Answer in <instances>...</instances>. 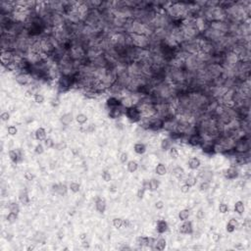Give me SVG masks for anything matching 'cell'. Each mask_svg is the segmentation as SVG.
Returning <instances> with one entry per match:
<instances>
[{
    "mask_svg": "<svg viewBox=\"0 0 251 251\" xmlns=\"http://www.w3.org/2000/svg\"><path fill=\"white\" fill-rule=\"evenodd\" d=\"M80 239H82V240H84L86 238V233H82L80 236Z\"/></svg>",
    "mask_w": 251,
    "mask_h": 251,
    "instance_id": "cell-56",
    "label": "cell"
},
{
    "mask_svg": "<svg viewBox=\"0 0 251 251\" xmlns=\"http://www.w3.org/2000/svg\"><path fill=\"white\" fill-rule=\"evenodd\" d=\"M16 82L19 84H21V86H25V84H29V82H30V75L24 74V73H19L16 76Z\"/></svg>",
    "mask_w": 251,
    "mask_h": 251,
    "instance_id": "cell-10",
    "label": "cell"
},
{
    "mask_svg": "<svg viewBox=\"0 0 251 251\" xmlns=\"http://www.w3.org/2000/svg\"><path fill=\"white\" fill-rule=\"evenodd\" d=\"M148 239H149L148 236H138V237L136 238V243H137V245L141 246V247H142V246H147Z\"/></svg>",
    "mask_w": 251,
    "mask_h": 251,
    "instance_id": "cell-26",
    "label": "cell"
},
{
    "mask_svg": "<svg viewBox=\"0 0 251 251\" xmlns=\"http://www.w3.org/2000/svg\"><path fill=\"white\" fill-rule=\"evenodd\" d=\"M44 145H45V147H47V148H52L53 146H54V141L51 139V138H46V139L44 140Z\"/></svg>",
    "mask_w": 251,
    "mask_h": 251,
    "instance_id": "cell-42",
    "label": "cell"
},
{
    "mask_svg": "<svg viewBox=\"0 0 251 251\" xmlns=\"http://www.w3.org/2000/svg\"><path fill=\"white\" fill-rule=\"evenodd\" d=\"M189 189H190V186L186 184H182V186H181V191L182 192V193H187V192L189 191Z\"/></svg>",
    "mask_w": 251,
    "mask_h": 251,
    "instance_id": "cell-45",
    "label": "cell"
},
{
    "mask_svg": "<svg viewBox=\"0 0 251 251\" xmlns=\"http://www.w3.org/2000/svg\"><path fill=\"white\" fill-rule=\"evenodd\" d=\"M127 118L129 119L131 122L133 123H139L140 120L142 119L141 117V113L138 109L137 106H131L129 108H126V112H125Z\"/></svg>",
    "mask_w": 251,
    "mask_h": 251,
    "instance_id": "cell-3",
    "label": "cell"
},
{
    "mask_svg": "<svg viewBox=\"0 0 251 251\" xmlns=\"http://www.w3.org/2000/svg\"><path fill=\"white\" fill-rule=\"evenodd\" d=\"M51 104H52L53 106L59 105V99H58V98H53L52 100H51Z\"/></svg>",
    "mask_w": 251,
    "mask_h": 251,
    "instance_id": "cell-51",
    "label": "cell"
},
{
    "mask_svg": "<svg viewBox=\"0 0 251 251\" xmlns=\"http://www.w3.org/2000/svg\"><path fill=\"white\" fill-rule=\"evenodd\" d=\"M233 151L235 154H246L250 152V141L248 135L235 140Z\"/></svg>",
    "mask_w": 251,
    "mask_h": 251,
    "instance_id": "cell-1",
    "label": "cell"
},
{
    "mask_svg": "<svg viewBox=\"0 0 251 251\" xmlns=\"http://www.w3.org/2000/svg\"><path fill=\"white\" fill-rule=\"evenodd\" d=\"M155 172L158 176H165V175L167 174V168H166V166L164 164L160 163V164H158L157 166H156Z\"/></svg>",
    "mask_w": 251,
    "mask_h": 251,
    "instance_id": "cell-20",
    "label": "cell"
},
{
    "mask_svg": "<svg viewBox=\"0 0 251 251\" xmlns=\"http://www.w3.org/2000/svg\"><path fill=\"white\" fill-rule=\"evenodd\" d=\"M82 246H84V248H88L89 247L88 242H87V241H86V240H84V241H82Z\"/></svg>",
    "mask_w": 251,
    "mask_h": 251,
    "instance_id": "cell-54",
    "label": "cell"
},
{
    "mask_svg": "<svg viewBox=\"0 0 251 251\" xmlns=\"http://www.w3.org/2000/svg\"><path fill=\"white\" fill-rule=\"evenodd\" d=\"M69 187H70V189H71V190H72L73 192H75V193H77V192H79V191H80V186L79 184H78V182H71L70 186H69Z\"/></svg>",
    "mask_w": 251,
    "mask_h": 251,
    "instance_id": "cell-36",
    "label": "cell"
},
{
    "mask_svg": "<svg viewBox=\"0 0 251 251\" xmlns=\"http://www.w3.org/2000/svg\"><path fill=\"white\" fill-rule=\"evenodd\" d=\"M244 210H245V207H244V204H243L242 201L235 202V211L236 212V213L239 214V215H242V214L244 213Z\"/></svg>",
    "mask_w": 251,
    "mask_h": 251,
    "instance_id": "cell-21",
    "label": "cell"
},
{
    "mask_svg": "<svg viewBox=\"0 0 251 251\" xmlns=\"http://www.w3.org/2000/svg\"><path fill=\"white\" fill-rule=\"evenodd\" d=\"M35 153H37V154H42L43 151H44V149H43V145L40 144V143H39V144H37L35 146Z\"/></svg>",
    "mask_w": 251,
    "mask_h": 251,
    "instance_id": "cell-43",
    "label": "cell"
},
{
    "mask_svg": "<svg viewBox=\"0 0 251 251\" xmlns=\"http://www.w3.org/2000/svg\"><path fill=\"white\" fill-rule=\"evenodd\" d=\"M25 179L27 181H33V175L30 172H26L25 173Z\"/></svg>",
    "mask_w": 251,
    "mask_h": 251,
    "instance_id": "cell-49",
    "label": "cell"
},
{
    "mask_svg": "<svg viewBox=\"0 0 251 251\" xmlns=\"http://www.w3.org/2000/svg\"><path fill=\"white\" fill-rule=\"evenodd\" d=\"M145 190H146V189L143 186L140 187V188L138 189V191H137V197H138V198H143L144 193H145Z\"/></svg>",
    "mask_w": 251,
    "mask_h": 251,
    "instance_id": "cell-46",
    "label": "cell"
},
{
    "mask_svg": "<svg viewBox=\"0 0 251 251\" xmlns=\"http://www.w3.org/2000/svg\"><path fill=\"white\" fill-rule=\"evenodd\" d=\"M213 238H214V240H215V241H218L219 238H220V235H217V233H215V235H213Z\"/></svg>",
    "mask_w": 251,
    "mask_h": 251,
    "instance_id": "cell-55",
    "label": "cell"
},
{
    "mask_svg": "<svg viewBox=\"0 0 251 251\" xmlns=\"http://www.w3.org/2000/svg\"><path fill=\"white\" fill-rule=\"evenodd\" d=\"M192 223L190 221H184V224L180 227V231L184 235H190L192 233Z\"/></svg>",
    "mask_w": 251,
    "mask_h": 251,
    "instance_id": "cell-8",
    "label": "cell"
},
{
    "mask_svg": "<svg viewBox=\"0 0 251 251\" xmlns=\"http://www.w3.org/2000/svg\"><path fill=\"white\" fill-rule=\"evenodd\" d=\"M169 150H170V151H169L170 157H171L172 159L176 160V159H178V158H179L180 153H179V150H178L176 147H171Z\"/></svg>",
    "mask_w": 251,
    "mask_h": 251,
    "instance_id": "cell-31",
    "label": "cell"
},
{
    "mask_svg": "<svg viewBox=\"0 0 251 251\" xmlns=\"http://www.w3.org/2000/svg\"><path fill=\"white\" fill-rule=\"evenodd\" d=\"M184 174V171L182 167H176L174 169V171H173V175H174L177 179H182Z\"/></svg>",
    "mask_w": 251,
    "mask_h": 251,
    "instance_id": "cell-27",
    "label": "cell"
},
{
    "mask_svg": "<svg viewBox=\"0 0 251 251\" xmlns=\"http://www.w3.org/2000/svg\"><path fill=\"white\" fill-rule=\"evenodd\" d=\"M155 207L157 209H159V210H161V209H163L164 208V202L163 201H161V200H159V201H157L155 203Z\"/></svg>",
    "mask_w": 251,
    "mask_h": 251,
    "instance_id": "cell-50",
    "label": "cell"
},
{
    "mask_svg": "<svg viewBox=\"0 0 251 251\" xmlns=\"http://www.w3.org/2000/svg\"><path fill=\"white\" fill-rule=\"evenodd\" d=\"M18 219V213H15V212H10V213L7 215V222L10 224L15 223Z\"/></svg>",
    "mask_w": 251,
    "mask_h": 251,
    "instance_id": "cell-30",
    "label": "cell"
},
{
    "mask_svg": "<svg viewBox=\"0 0 251 251\" xmlns=\"http://www.w3.org/2000/svg\"><path fill=\"white\" fill-rule=\"evenodd\" d=\"M184 182H186V184H188L189 186H194L197 184V179L193 176H188Z\"/></svg>",
    "mask_w": 251,
    "mask_h": 251,
    "instance_id": "cell-33",
    "label": "cell"
},
{
    "mask_svg": "<svg viewBox=\"0 0 251 251\" xmlns=\"http://www.w3.org/2000/svg\"><path fill=\"white\" fill-rule=\"evenodd\" d=\"M35 138L39 141H44L46 139V131L43 128H39L35 131Z\"/></svg>",
    "mask_w": 251,
    "mask_h": 251,
    "instance_id": "cell-17",
    "label": "cell"
},
{
    "mask_svg": "<svg viewBox=\"0 0 251 251\" xmlns=\"http://www.w3.org/2000/svg\"><path fill=\"white\" fill-rule=\"evenodd\" d=\"M164 127V120L160 117H151L150 118V130L160 131Z\"/></svg>",
    "mask_w": 251,
    "mask_h": 251,
    "instance_id": "cell-4",
    "label": "cell"
},
{
    "mask_svg": "<svg viewBox=\"0 0 251 251\" xmlns=\"http://www.w3.org/2000/svg\"><path fill=\"white\" fill-rule=\"evenodd\" d=\"M9 158H10V160L12 161L13 163H15V164H17V163L19 162V160H20V155H19V153L17 152L16 150H10L9 151Z\"/></svg>",
    "mask_w": 251,
    "mask_h": 251,
    "instance_id": "cell-22",
    "label": "cell"
},
{
    "mask_svg": "<svg viewBox=\"0 0 251 251\" xmlns=\"http://www.w3.org/2000/svg\"><path fill=\"white\" fill-rule=\"evenodd\" d=\"M110 190H111L112 192H115V191L117 190V189H116V186H111V188H110Z\"/></svg>",
    "mask_w": 251,
    "mask_h": 251,
    "instance_id": "cell-58",
    "label": "cell"
},
{
    "mask_svg": "<svg viewBox=\"0 0 251 251\" xmlns=\"http://www.w3.org/2000/svg\"><path fill=\"white\" fill-rule=\"evenodd\" d=\"M95 207L99 213H104L106 210V201L103 198H98L95 202Z\"/></svg>",
    "mask_w": 251,
    "mask_h": 251,
    "instance_id": "cell-13",
    "label": "cell"
},
{
    "mask_svg": "<svg viewBox=\"0 0 251 251\" xmlns=\"http://www.w3.org/2000/svg\"><path fill=\"white\" fill-rule=\"evenodd\" d=\"M203 217H204V215H203V212H202L201 210L197 212V218H198V219H202V218H203Z\"/></svg>",
    "mask_w": 251,
    "mask_h": 251,
    "instance_id": "cell-52",
    "label": "cell"
},
{
    "mask_svg": "<svg viewBox=\"0 0 251 251\" xmlns=\"http://www.w3.org/2000/svg\"><path fill=\"white\" fill-rule=\"evenodd\" d=\"M33 95V90H28L26 92V96L27 97H31Z\"/></svg>",
    "mask_w": 251,
    "mask_h": 251,
    "instance_id": "cell-53",
    "label": "cell"
},
{
    "mask_svg": "<svg viewBox=\"0 0 251 251\" xmlns=\"http://www.w3.org/2000/svg\"><path fill=\"white\" fill-rule=\"evenodd\" d=\"M199 188H200L201 191H206L208 190L209 188H210V182H207V181H203L200 184V186H199Z\"/></svg>",
    "mask_w": 251,
    "mask_h": 251,
    "instance_id": "cell-37",
    "label": "cell"
},
{
    "mask_svg": "<svg viewBox=\"0 0 251 251\" xmlns=\"http://www.w3.org/2000/svg\"><path fill=\"white\" fill-rule=\"evenodd\" d=\"M172 146V139L171 138H164L161 142V148L164 151H168Z\"/></svg>",
    "mask_w": 251,
    "mask_h": 251,
    "instance_id": "cell-23",
    "label": "cell"
},
{
    "mask_svg": "<svg viewBox=\"0 0 251 251\" xmlns=\"http://www.w3.org/2000/svg\"><path fill=\"white\" fill-rule=\"evenodd\" d=\"M159 187V181L155 179H152L149 181V190L155 191L157 190V188Z\"/></svg>",
    "mask_w": 251,
    "mask_h": 251,
    "instance_id": "cell-29",
    "label": "cell"
},
{
    "mask_svg": "<svg viewBox=\"0 0 251 251\" xmlns=\"http://www.w3.org/2000/svg\"><path fill=\"white\" fill-rule=\"evenodd\" d=\"M75 84V78L70 77V76L61 75L58 79V88L60 91H66L70 89Z\"/></svg>",
    "mask_w": 251,
    "mask_h": 251,
    "instance_id": "cell-2",
    "label": "cell"
},
{
    "mask_svg": "<svg viewBox=\"0 0 251 251\" xmlns=\"http://www.w3.org/2000/svg\"><path fill=\"white\" fill-rule=\"evenodd\" d=\"M156 230L159 233H164L168 231V224L167 222L164 220H159L157 222V226H156Z\"/></svg>",
    "mask_w": 251,
    "mask_h": 251,
    "instance_id": "cell-12",
    "label": "cell"
},
{
    "mask_svg": "<svg viewBox=\"0 0 251 251\" xmlns=\"http://www.w3.org/2000/svg\"><path fill=\"white\" fill-rule=\"evenodd\" d=\"M128 153H126V152H124V153H122L121 154V156H120V160H121V162L122 163H126L127 161H128Z\"/></svg>",
    "mask_w": 251,
    "mask_h": 251,
    "instance_id": "cell-48",
    "label": "cell"
},
{
    "mask_svg": "<svg viewBox=\"0 0 251 251\" xmlns=\"http://www.w3.org/2000/svg\"><path fill=\"white\" fill-rule=\"evenodd\" d=\"M55 147H56V149H57V150H63V149H65V148L67 147V144H66L65 142H59L58 144L55 145Z\"/></svg>",
    "mask_w": 251,
    "mask_h": 251,
    "instance_id": "cell-47",
    "label": "cell"
},
{
    "mask_svg": "<svg viewBox=\"0 0 251 251\" xmlns=\"http://www.w3.org/2000/svg\"><path fill=\"white\" fill-rule=\"evenodd\" d=\"M189 215H190L189 210H187V209H184V210H182L179 213V218H180V220L184 222V221H186L187 219H188Z\"/></svg>",
    "mask_w": 251,
    "mask_h": 251,
    "instance_id": "cell-28",
    "label": "cell"
},
{
    "mask_svg": "<svg viewBox=\"0 0 251 251\" xmlns=\"http://www.w3.org/2000/svg\"><path fill=\"white\" fill-rule=\"evenodd\" d=\"M126 112V108L123 105L115 107L113 109H110V112H109V117L112 119H117L120 118V117L123 115Z\"/></svg>",
    "mask_w": 251,
    "mask_h": 251,
    "instance_id": "cell-5",
    "label": "cell"
},
{
    "mask_svg": "<svg viewBox=\"0 0 251 251\" xmlns=\"http://www.w3.org/2000/svg\"><path fill=\"white\" fill-rule=\"evenodd\" d=\"M73 115L71 113H67V114H64L62 117H61V123L65 126H68L70 125L71 123L73 122Z\"/></svg>",
    "mask_w": 251,
    "mask_h": 251,
    "instance_id": "cell-19",
    "label": "cell"
},
{
    "mask_svg": "<svg viewBox=\"0 0 251 251\" xmlns=\"http://www.w3.org/2000/svg\"><path fill=\"white\" fill-rule=\"evenodd\" d=\"M238 228V222L237 220H235V219H231L230 222L228 223V225H227V231L228 233H233L236 229Z\"/></svg>",
    "mask_w": 251,
    "mask_h": 251,
    "instance_id": "cell-14",
    "label": "cell"
},
{
    "mask_svg": "<svg viewBox=\"0 0 251 251\" xmlns=\"http://www.w3.org/2000/svg\"><path fill=\"white\" fill-rule=\"evenodd\" d=\"M127 167H128V171L130 173H135L138 169V164L136 161H129Z\"/></svg>",
    "mask_w": 251,
    "mask_h": 251,
    "instance_id": "cell-25",
    "label": "cell"
},
{
    "mask_svg": "<svg viewBox=\"0 0 251 251\" xmlns=\"http://www.w3.org/2000/svg\"><path fill=\"white\" fill-rule=\"evenodd\" d=\"M124 223H125V221L121 218H115L113 220V226L116 229H122L124 227Z\"/></svg>",
    "mask_w": 251,
    "mask_h": 251,
    "instance_id": "cell-32",
    "label": "cell"
},
{
    "mask_svg": "<svg viewBox=\"0 0 251 251\" xmlns=\"http://www.w3.org/2000/svg\"><path fill=\"white\" fill-rule=\"evenodd\" d=\"M166 245H167V242H166L165 238H159L157 241H155V244H154V248L157 250H164L166 248Z\"/></svg>",
    "mask_w": 251,
    "mask_h": 251,
    "instance_id": "cell-18",
    "label": "cell"
},
{
    "mask_svg": "<svg viewBox=\"0 0 251 251\" xmlns=\"http://www.w3.org/2000/svg\"><path fill=\"white\" fill-rule=\"evenodd\" d=\"M33 249H35V246H33V245H31V246H29V247L27 248V250H28V251H30V250H33Z\"/></svg>",
    "mask_w": 251,
    "mask_h": 251,
    "instance_id": "cell-57",
    "label": "cell"
},
{
    "mask_svg": "<svg viewBox=\"0 0 251 251\" xmlns=\"http://www.w3.org/2000/svg\"><path fill=\"white\" fill-rule=\"evenodd\" d=\"M200 165H201L200 160L196 157H192L188 161V167L190 168L191 170H197L200 167Z\"/></svg>",
    "mask_w": 251,
    "mask_h": 251,
    "instance_id": "cell-15",
    "label": "cell"
},
{
    "mask_svg": "<svg viewBox=\"0 0 251 251\" xmlns=\"http://www.w3.org/2000/svg\"><path fill=\"white\" fill-rule=\"evenodd\" d=\"M53 190H54L56 193L59 194V195H65L67 193V186L64 184H54L52 186Z\"/></svg>",
    "mask_w": 251,
    "mask_h": 251,
    "instance_id": "cell-11",
    "label": "cell"
},
{
    "mask_svg": "<svg viewBox=\"0 0 251 251\" xmlns=\"http://www.w3.org/2000/svg\"><path fill=\"white\" fill-rule=\"evenodd\" d=\"M203 137L198 133H193V135H189L188 137V143L192 146H201V144L203 143Z\"/></svg>",
    "mask_w": 251,
    "mask_h": 251,
    "instance_id": "cell-6",
    "label": "cell"
},
{
    "mask_svg": "<svg viewBox=\"0 0 251 251\" xmlns=\"http://www.w3.org/2000/svg\"><path fill=\"white\" fill-rule=\"evenodd\" d=\"M106 104H107V107H108L109 109H113V108H115V107L121 106L122 102H121V99H119L118 97L111 96V97H109V98L107 99Z\"/></svg>",
    "mask_w": 251,
    "mask_h": 251,
    "instance_id": "cell-9",
    "label": "cell"
},
{
    "mask_svg": "<svg viewBox=\"0 0 251 251\" xmlns=\"http://www.w3.org/2000/svg\"><path fill=\"white\" fill-rule=\"evenodd\" d=\"M10 119V114L8 113V112H3V113L1 114V120L3 122H7Z\"/></svg>",
    "mask_w": 251,
    "mask_h": 251,
    "instance_id": "cell-44",
    "label": "cell"
},
{
    "mask_svg": "<svg viewBox=\"0 0 251 251\" xmlns=\"http://www.w3.org/2000/svg\"><path fill=\"white\" fill-rule=\"evenodd\" d=\"M102 178H103V180L105 182H110L111 179H112L111 174L108 171H104L103 173H102Z\"/></svg>",
    "mask_w": 251,
    "mask_h": 251,
    "instance_id": "cell-41",
    "label": "cell"
},
{
    "mask_svg": "<svg viewBox=\"0 0 251 251\" xmlns=\"http://www.w3.org/2000/svg\"><path fill=\"white\" fill-rule=\"evenodd\" d=\"M19 201L25 206L29 204V202H30V197H29L28 192L26 190H22L20 192V194H19Z\"/></svg>",
    "mask_w": 251,
    "mask_h": 251,
    "instance_id": "cell-16",
    "label": "cell"
},
{
    "mask_svg": "<svg viewBox=\"0 0 251 251\" xmlns=\"http://www.w3.org/2000/svg\"><path fill=\"white\" fill-rule=\"evenodd\" d=\"M229 211V206L226 203H221L219 205V212L222 214H226Z\"/></svg>",
    "mask_w": 251,
    "mask_h": 251,
    "instance_id": "cell-38",
    "label": "cell"
},
{
    "mask_svg": "<svg viewBox=\"0 0 251 251\" xmlns=\"http://www.w3.org/2000/svg\"><path fill=\"white\" fill-rule=\"evenodd\" d=\"M76 121L79 124H80V125H84V124H86L87 122V117L84 114H79L76 117Z\"/></svg>",
    "mask_w": 251,
    "mask_h": 251,
    "instance_id": "cell-34",
    "label": "cell"
},
{
    "mask_svg": "<svg viewBox=\"0 0 251 251\" xmlns=\"http://www.w3.org/2000/svg\"><path fill=\"white\" fill-rule=\"evenodd\" d=\"M133 149H135V151L137 153V154L141 155V154H143V153H145L146 147H145V145L143 144V143L138 142V143H136V144H135V146H133Z\"/></svg>",
    "mask_w": 251,
    "mask_h": 251,
    "instance_id": "cell-24",
    "label": "cell"
},
{
    "mask_svg": "<svg viewBox=\"0 0 251 251\" xmlns=\"http://www.w3.org/2000/svg\"><path fill=\"white\" fill-rule=\"evenodd\" d=\"M238 175H239V173H238L237 169L235 167L229 168V169H227L225 173H224V176L228 180H235L236 178H238Z\"/></svg>",
    "mask_w": 251,
    "mask_h": 251,
    "instance_id": "cell-7",
    "label": "cell"
},
{
    "mask_svg": "<svg viewBox=\"0 0 251 251\" xmlns=\"http://www.w3.org/2000/svg\"><path fill=\"white\" fill-rule=\"evenodd\" d=\"M35 101L36 102V103H38V104L43 103V102H44V96H43L42 94L36 93L35 95Z\"/></svg>",
    "mask_w": 251,
    "mask_h": 251,
    "instance_id": "cell-39",
    "label": "cell"
},
{
    "mask_svg": "<svg viewBox=\"0 0 251 251\" xmlns=\"http://www.w3.org/2000/svg\"><path fill=\"white\" fill-rule=\"evenodd\" d=\"M7 131H8V133L10 135H17V133H18V130H17L16 127L10 126L7 128Z\"/></svg>",
    "mask_w": 251,
    "mask_h": 251,
    "instance_id": "cell-40",
    "label": "cell"
},
{
    "mask_svg": "<svg viewBox=\"0 0 251 251\" xmlns=\"http://www.w3.org/2000/svg\"><path fill=\"white\" fill-rule=\"evenodd\" d=\"M8 208H9V210H10V212H15V213H19V211H20L19 205L16 203V202H11V203H9Z\"/></svg>",
    "mask_w": 251,
    "mask_h": 251,
    "instance_id": "cell-35",
    "label": "cell"
}]
</instances>
